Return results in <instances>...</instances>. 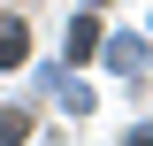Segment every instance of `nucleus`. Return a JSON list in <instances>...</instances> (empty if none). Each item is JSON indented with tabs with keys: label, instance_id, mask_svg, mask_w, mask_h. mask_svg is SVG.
I'll return each mask as SVG.
<instances>
[{
	"label": "nucleus",
	"instance_id": "f257e3e1",
	"mask_svg": "<svg viewBox=\"0 0 153 146\" xmlns=\"http://www.w3.org/2000/svg\"><path fill=\"white\" fill-rule=\"evenodd\" d=\"M16 62H23V23L0 16V69H16Z\"/></svg>",
	"mask_w": 153,
	"mask_h": 146
},
{
	"label": "nucleus",
	"instance_id": "f03ea898",
	"mask_svg": "<svg viewBox=\"0 0 153 146\" xmlns=\"http://www.w3.org/2000/svg\"><path fill=\"white\" fill-rule=\"evenodd\" d=\"M138 62H146L138 38H115V46H107V69H138Z\"/></svg>",
	"mask_w": 153,
	"mask_h": 146
},
{
	"label": "nucleus",
	"instance_id": "7ed1b4c3",
	"mask_svg": "<svg viewBox=\"0 0 153 146\" xmlns=\"http://www.w3.org/2000/svg\"><path fill=\"white\" fill-rule=\"evenodd\" d=\"M92 46H100V23H76V31H69V62H84Z\"/></svg>",
	"mask_w": 153,
	"mask_h": 146
},
{
	"label": "nucleus",
	"instance_id": "20e7f679",
	"mask_svg": "<svg viewBox=\"0 0 153 146\" xmlns=\"http://www.w3.org/2000/svg\"><path fill=\"white\" fill-rule=\"evenodd\" d=\"M16 138H23V115H16V108H0V146H16Z\"/></svg>",
	"mask_w": 153,
	"mask_h": 146
},
{
	"label": "nucleus",
	"instance_id": "39448f33",
	"mask_svg": "<svg viewBox=\"0 0 153 146\" xmlns=\"http://www.w3.org/2000/svg\"><path fill=\"white\" fill-rule=\"evenodd\" d=\"M130 146H153V131H138V138H130Z\"/></svg>",
	"mask_w": 153,
	"mask_h": 146
}]
</instances>
